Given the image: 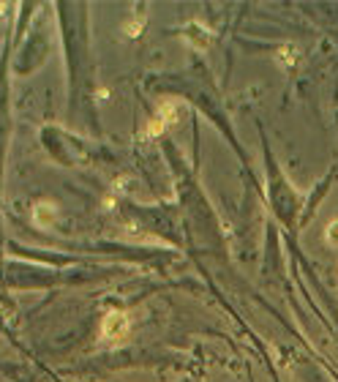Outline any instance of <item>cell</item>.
Instances as JSON below:
<instances>
[{
    "label": "cell",
    "mask_w": 338,
    "mask_h": 382,
    "mask_svg": "<svg viewBox=\"0 0 338 382\" xmlns=\"http://www.w3.org/2000/svg\"><path fill=\"white\" fill-rule=\"evenodd\" d=\"M126 336H129V317L120 314V311L109 314V317L104 319V339L118 341V339H126Z\"/></svg>",
    "instance_id": "cell-1"
}]
</instances>
